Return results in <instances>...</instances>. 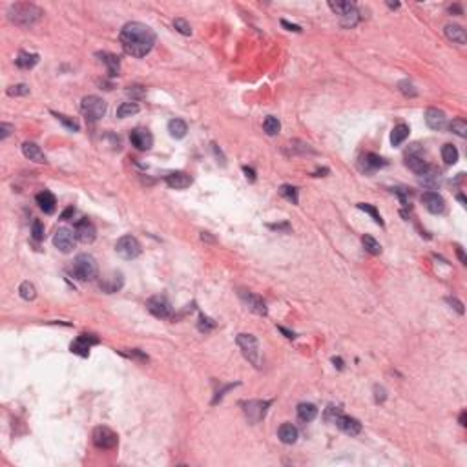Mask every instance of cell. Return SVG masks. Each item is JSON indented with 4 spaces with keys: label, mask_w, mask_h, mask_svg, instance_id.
<instances>
[{
    "label": "cell",
    "mask_w": 467,
    "mask_h": 467,
    "mask_svg": "<svg viewBox=\"0 0 467 467\" xmlns=\"http://www.w3.org/2000/svg\"><path fill=\"white\" fill-rule=\"evenodd\" d=\"M146 309L150 310L155 317H161V319H170L173 316L172 303L164 296H154V298H150V300L146 301Z\"/></svg>",
    "instance_id": "9c48e42d"
},
{
    "label": "cell",
    "mask_w": 467,
    "mask_h": 467,
    "mask_svg": "<svg viewBox=\"0 0 467 467\" xmlns=\"http://www.w3.org/2000/svg\"><path fill=\"white\" fill-rule=\"evenodd\" d=\"M81 110L88 123H97L99 119L104 117L106 114V102L97 95H88L82 99Z\"/></svg>",
    "instance_id": "8992f818"
},
{
    "label": "cell",
    "mask_w": 467,
    "mask_h": 467,
    "mask_svg": "<svg viewBox=\"0 0 467 467\" xmlns=\"http://www.w3.org/2000/svg\"><path fill=\"white\" fill-rule=\"evenodd\" d=\"M97 341L99 340H97L93 334H81L77 340L73 341L69 349H71L73 354H79V356H82V358H86L88 354H90L91 345H95Z\"/></svg>",
    "instance_id": "e0dca14e"
},
{
    "label": "cell",
    "mask_w": 467,
    "mask_h": 467,
    "mask_svg": "<svg viewBox=\"0 0 467 467\" xmlns=\"http://www.w3.org/2000/svg\"><path fill=\"white\" fill-rule=\"evenodd\" d=\"M467 413L465 411H462V414H460V425H467Z\"/></svg>",
    "instance_id": "680465c9"
},
{
    "label": "cell",
    "mask_w": 467,
    "mask_h": 467,
    "mask_svg": "<svg viewBox=\"0 0 467 467\" xmlns=\"http://www.w3.org/2000/svg\"><path fill=\"white\" fill-rule=\"evenodd\" d=\"M331 9L340 17V24L343 27H354L360 20V13L354 2H329Z\"/></svg>",
    "instance_id": "5b68a950"
},
{
    "label": "cell",
    "mask_w": 467,
    "mask_h": 467,
    "mask_svg": "<svg viewBox=\"0 0 467 467\" xmlns=\"http://www.w3.org/2000/svg\"><path fill=\"white\" fill-rule=\"evenodd\" d=\"M334 423L340 431H343L345 435H349V436H356V435L362 433V423H360L356 418L347 416V414H338V418L334 420Z\"/></svg>",
    "instance_id": "5bb4252c"
},
{
    "label": "cell",
    "mask_w": 467,
    "mask_h": 467,
    "mask_svg": "<svg viewBox=\"0 0 467 467\" xmlns=\"http://www.w3.org/2000/svg\"><path fill=\"white\" fill-rule=\"evenodd\" d=\"M449 130L453 133H456L458 137H467V123L463 121V119H454L453 123L449 124Z\"/></svg>",
    "instance_id": "f35d334b"
},
{
    "label": "cell",
    "mask_w": 467,
    "mask_h": 467,
    "mask_svg": "<svg viewBox=\"0 0 467 467\" xmlns=\"http://www.w3.org/2000/svg\"><path fill=\"white\" fill-rule=\"evenodd\" d=\"M27 93H29V86L27 84H17V86L8 88L9 97H20V95H27Z\"/></svg>",
    "instance_id": "ee69618b"
},
{
    "label": "cell",
    "mask_w": 467,
    "mask_h": 467,
    "mask_svg": "<svg viewBox=\"0 0 467 467\" xmlns=\"http://www.w3.org/2000/svg\"><path fill=\"white\" fill-rule=\"evenodd\" d=\"M166 185L170 188H175V190H183V188H188L192 185V177L185 172H172L166 175Z\"/></svg>",
    "instance_id": "44dd1931"
},
{
    "label": "cell",
    "mask_w": 467,
    "mask_h": 467,
    "mask_svg": "<svg viewBox=\"0 0 467 467\" xmlns=\"http://www.w3.org/2000/svg\"><path fill=\"white\" fill-rule=\"evenodd\" d=\"M173 27H175L181 35H186V37L192 35V27H190V24L186 22L185 18H175V20H173Z\"/></svg>",
    "instance_id": "b9f144b4"
},
{
    "label": "cell",
    "mask_w": 467,
    "mask_h": 467,
    "mask_svg": "<svg viewBox=\"0 0 467 467\" xmlns=\"http://www.w3.org/2000/svg\"><path fill=\"white\" fill-rule=\"evenodd\" d=\"M374 392H376V402H383L385 400V389L383 387H374Z\"/></svg>",
    "instance_id": "f907efd6"
},
{
    "label": "cell",
    "mask_w": 467,
    "mask_h": 467,
    "mask_svg": "<svg viewBox=\"0 0 467 467\" xmlns=\"http://www.w3.org/2000/svg\"><path fill=\"white\" fill-rule=\"evenodd\" d=\"M239 298H241V301L245 303V307L248 310H252V312L258 314V316H267V305H265V301L261 300L258 294H254V292L241 291L239 292Z\"/></svg>",
    "instance_id": "7c38bea8"
},
{
    "label": "cell",
    "mask_w": 467,
    "mask_h": 467,
    "mask_svg": "<svg viewBox=\"0 0 467 467\" xmlns=\"http://www.w3.org/2000/svg\"><path fill=\"white\" fill-rule=\"evenodd\" d=\"M119 41H121L124 53L141 59V57H146L150 53L152 48H154L155 33L150 26H146L142 22H128L119 33Z\"/></svg>",
    "instance_id": "6da1fadb"
},
{
    "label": "cell",
    "mask_w": 467,
    "mask_h": 467,
    "mask_svg": "<svg viewBox=\"0 0 467 467\" xmlns=\"http://www.w3.org/2000/svg\"><path fill=\"white\" fill-rule=\"evenodd\" d=\"M213 327H215V323L210 319V317H206V316H201V321H199V331H204V332H208V331H212Z\"/></svg>",
    "instance_id": "bcb514c9"
},
{
    "label": "cell",
    "mask_w": 467,
    "mask_h": 467,
    "mask_svg": "<svg viewBox=\"0 0 467 467\" xmlns=\"http://www.w3.org/2000/svg\"><path fill=\"white\" fill-rule=\"evenodd\" d=\"M445 37H447L451 42L460 44V46H463L467 41L465 29H463L462 26H458V24H447V26H445Z\"/></svg>",
    "instance_id": "d4e9b609"
},
{
    "label": "cell",
    "mask_w": 467,
    "mask_h": 467,
    "mask_svg": "<svg viewBox=\"0 0 467 467\" xmlns=\"http://www.w3.org/2000/svg\"><path fill=\"white\" fill-rule=\"evenodd\" d=\"M279 194H281L286 201H291L292 204H298V203H300V194H298V188H296V186L283 185L281 188H279Z\"/></svg>",
    "instance_id": "e575fe53"
},
{
    "label": "cell",
    "mask_w": 467,
    "mask_h": 467,
    "mask_svg": "<svg viewBox=\"0 0 467 467\" xmlns=\"http://www.w3.org/2000/svg\"><path fill=\"white\" fill-rule=\"evenodd\" d=\"M277 331H279V332H283V334H285L286 338H291V340H294V338H296V334H294V332L286 331L285 327H277Z\"/></svg>",
    "instance_id": "11a10c76"
},
{
    "label": "cell",
    "mask_w": 467,
    "mask_h": 467,
    "mask_svg": "<svg viewBox=\"0 0 467 467\" xmlns=\"http://www.w3.org/2000/svg\"><path fill=\"white\" fill-rule=\"evenodd\" d=\"M387 6H389V8H392V9L400 8V4H398V2H387Z\"/></svg>",
    "instance_id": "94428289"
},
{
    "label": "cell",
    "mask_w": 467,
    "mask_h": 467,
    "mask_svg": "<svg viewBox=\"0 0 467 467\" xmlns=\"http://www.w3.org/2000/svg\"><path fill=\"white\" fill-rule=\"evenodd\" d=\"M332 363H334L338 369H343V362H341V358H332Z\"/></svg>",
    "instance_id": "6f0895ef"
},
{
    "label": "cell",
    "mask_w": 467,
    "mask_h": 467,
    "mask_svg": "<svg viewBox=\"0 0 467 467\" xmlns=\"http://www.w3.org/2000/svg\"><path fill=\"white\" fill-rule=\"evenodd\" d=\"M55 117L59 119L60 123H62V124H64V126H66V128H69V130H71V132H79V130H81V126H79V123H77V121H73V119H69V117H68V115H62V114H55Z\"/></svg>",
    "instance_id": "ab89813d"
},
{
    "label": "cell",
    "mask_w": 467,
    "mask_h": 467,
    "mask_svg": "<svg viewBox=\"0 0 467 467\" xmlns=\"http://www.w3.org/2000/svg\"><path fill=\"white\" fill-rule=\"evenodd\" d=\"M409 132H411V130H409L407 124H404V123L396 124V126L392 128V133H390V142H392V146L402 145V142L409 137Z\"/></svg>",
    "instance_id": "f546056e"
},
{
    "label": "cell",
    "mask_w": 467,
    "mask_h": 467,
    "mask_svg": "<svg viewBox=\"0 0 467 467\" xmlns=\"http://www.w3.org/2000/svg\"><path fill=\"white\" fill-rule=\"evenodd\" d=\"M277 436H279V440H281L283 444L291 445L298 442L300 433H298V429H296L292 423H283V425H279V429H277Z\"/></svg>",
    "instance_id": "cb8c5ba5"
},
{
    "label": "cell",
    "mask_w": 467,
    "mask_h": 467,
    "mask_svg": "<svg viewBox=\"0 0 467 467\" xmlns=\"http://www.w3.org/2000/svg\"><path fill=\"white\" fill-rule=\"evenodd\" d=\"M11 132H13V126H11V124H8V123L0 124V139H6Z\"/></svg>",
    "instance_id": "7dc6e473"
},
{
    "label": "cell",
    "mask_w": 467,
    "mask_h": 467,
    "mask_svg": "<svg viewBox=\"0 0 467 467\" xmlns=\"http://www.w3.org/2000/svg\"><path fill=\"white\" fill-rule=\"evenodd\" d=\"M237 347L241 349L243 356L248 360L254 367H261V352H259V343L256 340V336L252 334H239L236 338Z\"/></svg>",
    "instance_id": "277c9868"
},
{
    "label": "cell",
    "mask_w": 467,
    "mask_h": 467,
    "mask_svg": "<svg viewBox=\"0 0 467 467\" xmlns=\"http://www.w3.org/2000/svg\"><path fill=\"white\" fill-rule=\"evenodd\" d=\"M447 303L453 305V309H456V312H458V314H463V305L460 303L456 298H447Z\"/></svg>",
    "instance_id": "c3c4849f"
},
{
    "label": "cell",
    "mask_w": 467,
    "mask_h": 467,
    "mask_svg": "<svg viewBox=\"0 0 467 467\" xmlns=\"http://www.w3.org/2000/svg\"><path fill=\"white\" fill-rule=\"evenodd\" d=\"M115 252H117L119 256L123 259H135L141 256L142 252V246L141 243H139V239L133 236H123L121 239L115 243Z\"/></svg>",
    "instance_id": "52a82bcc"
},
{
    "label": "cell",
    "mask_w": 467,
    "mask_h": 467,
    "mask_svg": "<svg viewBox=\"0 0 467 467\" xmlns=\"http://www.w3.org/2000/svg\"><path fill=\"white\" fill-rule=\"evenodd\" d=\"M425 124L435 132H442L445 126H447V117L442 110L436 108H429L425 112Z\"/></svg>",
    "instance_id": "ac0fdd59"
},
{
    "label": "cell",
    "mask_w": 467,
    "mask_h": 467,
    "mask_svg": "<svg viewBox=\"0 0 467 467\" xmlns=\"http://www.w3.org/2000/svg\"><path fill=\"white\" fill-rule=\"evenodd\" d=\"M18 292H20V298L26 301H33L37 298V289L33 283L29 281H24L20 283V286H18Z\"/></svg>",
    "instance_id": "836d02e7"
},
{
    "label": "cell",
    "mask_w": 467,
    "mask_h": 467,
    "mask_svg": "<svg viewBox=\"0 0 467 467\" xmlns=\"http://www.w3.org/2000/svg\"><path fill=\"white\" fill-rule=\"evenodd\" d=\"M442 159L445 164H456L458 163V150L453 145H444L442 146Z\"/></svg>",
    "instance_id": "d6a6232c"
},
{
    "label": "cell",
    "mask_w": 467,
    "mask_h": 467,
    "mask_svg": "<svg viewBox=\"0 0 467 467\" xmlns=\"http://www.w3.org/2000/svg\"><path fill=\"white\" fill-rule=\"evenodd\" d=\"M263 130L267 132V135H277V133L281 132V123L277 121L276 117H267L263 123Z\"/></svg>",
    "instance_id": "d590c367"
},
{
    "label": "cell",
    "mask_w": 467,
    "mask_h": 467,
    "mask_svg": "<svg viewBox=\"0 0 467 467\" xmlns=\"http://www.w3.org/2000/svg\"><path fill=\"white\" fill-rule=\"evenodd\" d=\"M243 172H245L246 179H248L250 183H254V181H256V173H254V170H252V168H248V166H243Z\"/></svg>",
    "instance_id": "816d5d0a"
},
{
    "label": "cell",
    "mask_w": 467,
    "mask_h": 467,
    "mask_svg": "<svg viewBox=\"0 0 467 467\" xmlns=\"http://www.w3.org/2000/svg\"><path fill=\"white\" fill-rule=\"evenodd\" d=\"M270 400L267 402H261V400H252L248 404H245V414L252 423H258L259 420H263L265 414H267V409L270 407Z\"/></svg>",
    "instance_id": "8fae6325"
},
{
    "label": "cell",
    "mask_w": 467,
    "mask_h": 467,
    "mask_svg": "<svg viewBox=\"0 0 467 467\" xmlns=\"http://www.w3.org/2000/svg\"><path fill=\"white\" fill-rule=\"evenodd\" d=\"M75 239H77V236H75L69 228H59L53 236V245H55V248H59L62 254H69V252L75 248Z\"/></svg>",
    "instance_id": "30bf717a"
},
{
    "label": "cell",
    "mask_w": 467,
    "mask_h": 467,
    "mask_svg": "<svg viewBox=\"0 0 467 467\" xmlns=\"http://www.w3.org/2000/svg\"><path fill=\"white\" fill-rule=\"evenodd\" d=\"M168 132H170V135L173 139H183L186 135V132H188V126H186V123L183 119H172L168 123Z\"/></svg>",
    "instance_id": "f1b7e54d"
},
{
    "label": "cell",
    "mask_w": 467,
    "mask_h": 467,
    "mask_svg": "<svg viewBox=\"0 0 467 467\" xmlns=\"http://www.w3.org/2000/svg\"><path fill=\"white\" fill-rule=\"evenodd\" d=\"M358 208H360V210H363V212H365V213H369V215H371V218L374 219V223H376V225H380V227H383V219H381L380 212H378V210L374 208L372 204L360 203V204H358Z\"/></svg>",
    "instance_id": "74e56055"
},
{
    "label": "cell",
    "mask_w": 467,
    "mask_h": 467,
    "mask_svg": "<svg viewBox=\"0 0 467 467\" xmlns=\"http://www.w3.org/2000/svg\"><path fill=\"white\" fill-rule=\"evenodd\" d=\"M97 261L90 254H79L71 265L73 277H77L79 281H91L97 277Z\"/></svg>",
    "instance_id": "3957f363"
},
{
    "label": "cell",
    "mask_w": 467,
    "mask_h": 467,
    "mask_svg": "<svg viewBox=\"0 0 467 467\" xmlns=\"http://www.w3.org/2000/svg\"><path fill=\"white\" fill-rule=\"evenodd\" d=\"M316 416H317V407L314 404L303 402V404L298 405V418H300L301 422L309 423V422H312Z\"/></svg>",
    "instance_id": "83f0119b"
},
{
    "label": "cell",
    "mask_w": 467,
    "mask_h": 467,
    "mask_svg": "<svg viewBox=\"0 0 467 467\" xmlns=\"http://www.w3.org/2000/svg\"><path fill=\"white\" fill-rule=\"evenodd\" d=\"M422 203L431 213H442L445 210V201L438 192L427 190L422 194Z\"/></svg>",
    "instance_id": "2e32d148"
},
{
    "label": "cell",
    "mask_w": 467,
    "mask_h": 467,
    "mask_svg": "<svg viewBox=\"0 0 467 467\" xmlns=\"http://www.w3.org/2000/svg\"><path fill=\"white\" fill-rule=\"evenodd\" d=\"M363 163H365V170H369V172H372V170H378V168L387 166L385 159L380 157V155H376V154H367V155H365V159H363Z\"/></svg>",
    "instance_id": "4dcf8cb0"
},
{
    "label": "cell",
    "mask_w": 467,
    "mask_h": 467,
    "mask_svg": "<svg viewBox=\"0 0 467 467\" xmlns=\"http://www.w3.org/2000/svg\"><path fill=\"white\" fill-rule=\"evenodd\" d=\"M73 213H75V208H73V206H69V208H66V210H64V212H62V215H60V219H64V221H66V219H69V218H71Z\"/></svg>",
    "instance_id": "db71d44e"
},
{
    "label": "cell",
    "mask_w": 467,
    "mask_h": 467,
    "mask_svg": "<svg viewBox=\"0 0 467 467\" xmlns=\"http://www.w3.org/2000/svg\"><path fill=\"white\" fill-rule=\"evenodd\" d=\"M449 11H451V13H453V11H454V13L462 15V8H460V6H451V8H449Z\"/></svg>",
    "instance_id": "91938a15"
},
{
    "label": "cell",
    "mask_w": 467,
    "mask_h": 467,
    "mask_svg": "<svg viewBox=\"0 0 467 467\" xmlns=\"http://www.w3.org/2000/svg\"><path fill=\"white\" fill-rule=\"evenodd\" d=\"M281 26H283V27H286V29H291V31H298V33L301 31V27H300V26H296V24L286 22V20H281Z\"/></svg>",
    "instance_id": "f5cc1de1"
},
{
    "label": "cell",
    "mask_w": 467,
    "mask_h": 467,
    "mask_svg": "<svg viewBox=\"0 0 467 467\" xmlns=\"http://www.w3.org/2000/svg\"><path fill=\"white\" fill-rule=\"evenodd\" d=\"M37 204H39V208L44 213H53L55 206H57V199H55V195L51 192L44 190L37 195Z\"/></svg>",
    "instance_id": "7402d4cb"
},
{
    "label": "cell",
    "mask_w": 467,
    "mask_h": 467,
    "mask_svg": "<svg viewBox=\"0 0 467 467\" xmlns=\"http://www.w3.org/2000/svg\"><path fill=\"white\" fill-rule=\"evenodd\" d=\"M128 93H130V95H139V97H142V95H145V90H142V86H130Z\"/></svg>",
    "instance_id": "681fc988"
},
{
    "label": "cell",
    "mask_w": 467,
    "mask_h": 467,
    "mask_svg": "<svg viewBox=\"0 0 467 467\" xmlns=\"http://www.w3.org/2000/svg\"><path fill=\"white\" fill-rule=\"evenodd\" d=\"M22 154L26 159H29V161H33V163H39V164H46L48 163V159H46L44 152L41 150V146L35 145V142H24L22 145Z\"/></svg>",
    "instance_id": "ffe728a7"
},
{
    "label": "cell",
    "mask_w": 467,
    "mask_h": 467,
    "mask_svg": "<svg viewBox=\"0 0 467 467\" xmlns=\"http://www.w3.org/2000/svg\"><path fill=\"white\" fill-rule=\"evenodd\" d=\"M97 57H99V59L106 64V68H108V75H110V77H117L119 71H121V62H119V57H115L114 53H108V51L97 53Z\"/></svg>",
    "instance_id": "603a6c76"
},
{
    "label": "cell",
    "mask_w": 467,
    "mask_h": 467,
    "mask_svg": "<svg viewBox=\"0 0 467 467\" xmlns=\"http://www.w3.org/2000/svg\"><path fill=\"white\" fill-rule=\"evenodd\" d=\"M398 88L405 97H416V93H418L416 88H414V84L411 81H402L398 84Z\"/></svg>",
    "instance_id": "60d3db41"
},
{
    "label": "cell",
    "mask_w": 467,
    "mask_h": 467,
    "mask_svg": "<svg viewBox=\"0 0 467 467\" xmlns=\"http://www.w3.org/2000/svg\"><path fill=\"white\" fill-rule=\"evenodd\" d=\"M338 414H341V409L340 407H334V405H329V409H327V413H325V420H327V422L334 423V420L338 418Z\"/></svg>",
    "instance_id": "f6af8a7d"
},
{
    "label": "cell",
    "mask_w": 467,
    "mask_h": 467,
    "mask_svg": "<svg viewBox=\"0 0 467 467\" xmlns=\"http://www.w3.org/2000/svg\"><path fill=\"white\" fill-rule=\"evenodd\" d=\"M139 104L137 102H123V104L117 108V117L119 119H126V117H132V115L139 114Z\"/></svg>",
    "instance_id": "1f68e13d"
},
{
    "label": "cell",
    "mask_w": 467,
    "mask_h": 467,
    "mask_svg": "<svg viewBox=\"0 0 467 467\" xmlns=\"http://www.w3.org/2000/svg\"><path fill=\"white\" fill-rule=\"evenodd\" d=\"M31 236H33V239L35 241H42L44 239V225H42L39 219H35L33 221V225H31Z\"/></svg>",
    "instance_id": "7bdbcfd3"
},
{
    "label": "cell",
    "mask_w": 467,
    "mask_h": 467,
    "mask_svg": "<svg viewBox=\"0 0 467 467\" xmlns=\"http://www.w3.org/2000/svg\"><path fill=\"white\" fill-rule=\"evenodd\" d=\"M42 17H44V11H42L39 6L29 4V2H17V4L9 6V9H8L9 20L22 27L33 26V24L39 22Z\"/></svg>",
    "instance_id": "7a4b0ae2"
},
{
    "label": "cell",
    "mask_w": 467,
    "mask_h": 467,
    "mask_svg": "<svg viewBox=\"0 0 467 467\" xmlns=\"http://www.w3.org/2000/svg\"><path fill=\"white\" fill-rule=\"evenodd\" d=\"M418 179H420V185L435 190V188H438V185H440V170L435 166H427L425 170L418 175Z\"/></svg>",
    "instance_id": "d6986e66"
},
{
    "label": "cell",
    "mask_w": 467,
    "mask_h": 467,
    "mask_svg": "<svg viewBox=\"0 0 467 467\" xmlns=\"http://www.w3.org/2000/svg\"><path fill=\"white\" fill-rule=\"evenodd\" d=\"M456 254H458L460 261H462V263H463V265H465V263H467V259H465V254H463L462 246H456Z\"/></svg>",
    "instance_id": "9f6ffc18"
},
{
    "label": "cell",
    "mask_w": 467,
    "mask_h": 467,
    "mask_svg": "<svg viewBox=\"0 0 467 467\" xmlns=\"http://www.w3.org/2000/svg\"><path fill=\"white\" fill-rule=\"evenodd\" d=\"M39 60H41V57H39L37 53H26V51H20L18 57L15 59V64H17L20 69H31Z\"/></svg>",
    "instance_id": "4316f807"
},
{
    "label": "cell",
    "mask_w": 467,
    "mask_h": 467,
    "mask_svg": "<svg viewBox=\"0 0 467 467\" xmlns=\"http://www.w3.org/2000/svg\"><path fill=\"white\" fill-rule=\"evenodd\" d=\"M91 438H93V444H95L99 449H114V447H117V444H119L117 433H114L110 427H106V425L95 427Z\"/></svg>",
    "instance_id": "ba28073f"
},
{
    "label": "cell",
    "mask_w": 467,
    "mask_h": 467,
    "mask_svg": "<svg viewBox=\"0 0 467 467\" xmlns=\"http://www.w3.org/2000/svg\"><path fill=\"white\" fill-rule=\"evenodd\" d=\"M130 141H132V145L135 146L137 150H141V152L150 150L152 146H154V137H152V133L148 132V130H145V128H135V130L130 133Z\"/></svg>",
    "instance_id": "4fadbf2b"
},
{
    "label": "cell",
    "mask_w": 467,
    "mask_h": 467,
    "mask_svg": "<svg viewBox=\"0 0 467 467\" xmlns=\"http://www.w3.org/2000/svg\"><path fill=\"white\" fill-rule=\"evenodd\" d=\"M362 243H363V246H365V250H367L369 254H372V256L381 254V245L372 236H363Z\"/></svg>",
    "instance_id": "8d00e7d4"
},
{
    "label": "cell",
    "mask_w": 467,
    "mask_h": 467,
    "mask_svg": "<svg viewBox=\"0 0 467 467\" xmlns=\"http://www.w3.org/2000/svg\"><path fill=\"white\" fill-rule=\"evenodd\" d=\"M75 236H77V239L81 241V243H84V245L93 243L97 237V230H95V227H93V223H91L90 219L79 221L77 227H75Z\"/></svg>",
    "instance_id": "9a60e30c"
},
{
    "label": "cell",
    "mask_w": 467,
    "mask_h": 467,
    "mask_svg": "<svg viewBox=\"0 0 467 467\" xmlns=\"http://www.w3.org/2000/svg\"><path fill=\"white\" fill-rule=\"evenodd\" d=\"M123 286V274H114L112 277H106V279H102L100 281V289H102V292H106V294H114V292H117L119 289Z\"/></svg>",
    "instance_id": "484cf974"
}]
</instances>
